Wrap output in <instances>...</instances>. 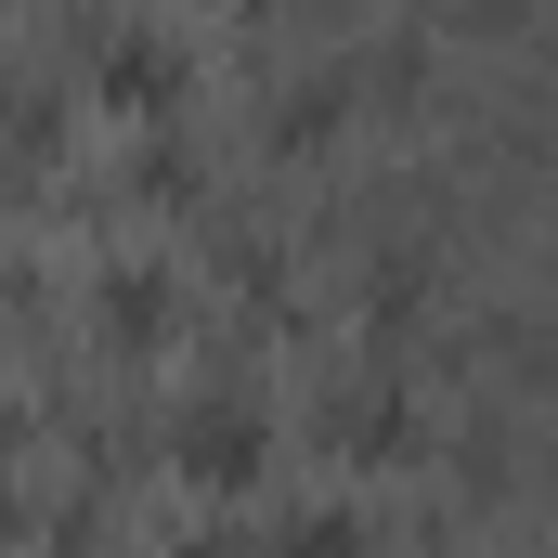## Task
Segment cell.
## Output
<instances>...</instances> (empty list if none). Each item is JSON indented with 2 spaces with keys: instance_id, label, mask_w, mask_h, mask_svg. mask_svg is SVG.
<instances>
[{
  "instance_id": "obj_2",
  "label": "cell",
  "mask_w": 558,
  "mask_h": 558,
  "mask_svg": "<svg viewBox=\"0 0 558 558\" xmlns=\"http://www.w3.org/2000/svg\"><path fill=\"white\" fill-rule=\"evenodd\" d=\"M338 454H351V468H416V403H403L390 377L351 390V403H338Z\"/></svg>"
},
{
  "instance_id": "obj_3",
  "label": "cell",
  "mask_w": 558,
  "mask_h": 558,
  "mask_svg": "<svg viewBox=\"0 0 558 558\" xmlns=\"http://www.w3.org/2000/svg\"><path fill=\"white\" fill-rule=\"evenodd\" d=\"M92 325H105L118 351H156V338H169V286L156 274H105L92 286Z\"/></svg>"
},
{
  "instance_id": "obj_1",
  "label": "cell",
  "mask_w": 558,
  "mask_h": 558,
  "mask_svg": "<svg viewBox=\"0 0 558 558\" xmlns=\"http://www.w3.org/2000/svg\"><path fill=\"white\" fill-rule=\"evenodd\" d=\"M260 468H274V416L260 403H195L182 416V481L195 494H260Z\"/></svg>"
},
{
  "instance_id": "obj_5",
  "label": "cell",
  "mask_w": 558,
  "mask_h": 558,
  "mask_svg": "<svg viewBox=\"0 0 558 558\" xmlns=\"http://www.w3.org/2000/svg\"><path fill=\"white\" fill-rule=\"evenodd\" d=\"M338 118H351V65H325V78H299V92L274 105V143H286V156H312V143L338 131Z\"/></svg>"
},
{
  "instance_id": "obj_4",
  "label": "cell",
  "mask_w": 558,
  "mask_h": 558,
  "mask_svg": "<svg viewBox=\"0 0 558 558\" xmlns=\"http://www.w3.org/2000/svg\"><path fill=\"white\" fill-rule=\"evenodd\" d=\"M105 105H182V52H169V39H118V52H105Z\"/></svg>"
},
{
  "instance_id": "obj_7",
  "label": "cell",
  "mask_w": 558,
  "mask_h": 558,
  "mask_svg": "<svg viewBox=\"0 0 558 558\" xmlns=\"http://www.w3.org/2000/svg\"><path fill=\"white\" fill-rule=\"evenodd\" d=\"M131 182L156 195V208H195V156H131Z\"/></svg>"
},
{
  "instance_id": "obj_8",
  "label": "cell",
  "mask_w": 558,
  "mask_h": 558,
  "mask_svg": "<svg viewBox=\"0 0 558 558\" xmlns=\"http://www.w3.org/2000/svg\"><path fill=\"white\" fill-rule=\"evenodd\" d=\"M13 441H26V416H13V403H0V454H13Z\"/></svg>"
},
{
  "instance_id": "obj_9",
  "label": "cell",
  "mask_w": 558,
  "mask_h": 558,
  "mask_svg": "<svg viewBox=\"0 0 558 558\" xmlns=\"http://www.w3.org/2000/svg\"><path fill=\"white\" fill-rule=\"evenodd\" d=\"M247 13H260V0H247Z\"/></svg>"
},
{
  "instance_id": "obj_6",
  "label": "cell",
  "mask_w": 558,
  "mask_h": 558,
  "mask_svg": "<svg viewBox=\"0 0 558 558\" xmlns=\"http://www.w3.org/2000/svg\"><path fill=\"white\" fill-rule=\"evenodd\" d=\"M221 286H234V299H260V312H274V299H286V260H274V247H234V260H221Z\"/></svg>"
}]
</instances>
